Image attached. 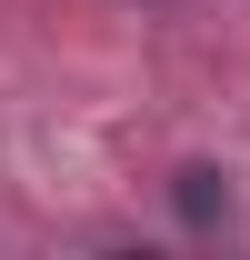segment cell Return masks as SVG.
Returning <instances> with one entry per match:
<instances>
[{"mask_svg": "<svg viewBox=\"0 0 250 260\" xmlns=\"http://www.w3.org/2000/svg\"><path fill=\"white\" fill-rule=\"evenodd\" d=\"M220 210H230V190H220L210 170H180V220H200V230H210Z\"/></svg>", "mask_w": 250, "mask_h": 260, "instance_id": "cell-1", "label": "cell"}]
</instances>
